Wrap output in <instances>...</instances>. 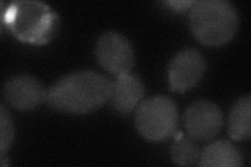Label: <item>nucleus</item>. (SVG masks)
I'll return each mask as SVG.
<instances>
[{"label": "nucleus", "mask_w": 251, "mask_h": 167, "mask_svg": "<svg viewBox=\"0 0 251 167\" xmlns=\"http://www.w3.org/2000/svg\"><path fill=\"white\" fill-rule=\"evenodd\" d=\"M112 82L96 71H77L60 78L46 94V101L63 112L84 114L96 111L109 100Z\"/></svg>", "instance_id": "nucleus-1"}, {"label": "nucleus", "mask_w": 251, "mask_h": 167, "mask_svg": "<svg viewBox=\"0 0 251 167\" xmlns=\"http://www.w3.org/2000/svg\"><path fill=\"white\" fill-rule=\"evenodd\" d=\"M238 26V12L228 1L202 0L191 7L190 27L203 44L218 46L227 43L237 33Z\"/></svg>", "instance_id": "nucleus-2"}, {"label": "nucleus", "mask_w": 251, "mask_h": 167, "mask_svg": "<svg viewBox=\"0 0 251 167\" xmlns=\"http://www.w3.org/2000/svg\"><path fill=\"white\" fill-rule=\"evenodd\" d=\"M13 33L20 39L33 43L50 40L57 28V16L39 2L21 1L13 3L5 15Z\"/></svg>", "instance_id": "nucleus-3"}, {"label": "nucleus", "mask_w": 251, "mask_h": 167, "mask_svg": "<svg viewBox=\"0 0 251 167\" xmlns=\"http://www.w3.org/2000/svg\"><path fill=\"white\" fill-rule=\"evenodd\" d=\"M178 122L177 107L170 97L154 96L138 107L135 123L138 132L151 141H161L172 136Z\"/></svg>", "instance_id": "nucleus-4"}, {"label": "nucleus", "mask_w": 251, "mask_h": 167, "mask_svg": "<svg viewBox=\"0 0 251 167\" xmlns=\"http://www.w3.org/2000/svg\"><path fill=\"white\" fill-rule=\"evenodd\" d=\"M96 54L100 64L116 76L130 73L134 66L135 55L131 43L116 31H108L99 38Z\"/></svg>", "instance_id": "nucleus-5"}, {"label": "nucleus", "mask_w": 251, "mask_h": 167, "mask_svg": "<svg viewBox=\"0 0 251 167\" xmlns=\"http://www.w3.org/2000/svg\"><path fill=\"white\" fill-rule=\"evenodd\" d=\"M223 123L220 108L208 100H198L187 108L184 114V126L187 134L195 139H213Z\"/></svg>", "instance_id": "nucleus-6"}, {"label": "nucleus", "mask_w": 251, "mask_h": 167, "mask_svg": "<svg viewBox=\"0 0 251 167\" xmlns=\"http://www.w3.org/2000/svg\"><path fill=\"white\" fill-rule=\"evenodd\" d=\"M205 71V61L197 49H184L170 63L169 79L173 91L183 93L199 83Z\"/></svg>", "instance_id": "nucleus-7"}, {"label": "nucleus", "mask_w": 251, "mask_h": 167, "mask_svg": "<svg viewBox=\"0 0 251 167\" xmlns=\"http://www.w3.org/2000/svg\"><path fill=\"white\" fill-rule=\"evenodd\" d=\"M4 98L11 106L19 110H31L46 100L43 85L31 75L14 76L4 85Z\"/></svg>", "instance_id": "nucleus-8"}, {"label": "nucleus", "mask_w": 251, "mask_h": 167, "mask_svg": "<svg viewBox=\"0 0 251 167\" xmlns=\"http://www.w3.org/2000/svg\"><path fill=\"white\" fill-rule=\"evenodd\" d=\"M145 95V86L137 75L124 74L112 83L109 100L112 108L121 114L130 113L135 109Z\"/></svg>", "instance_id": "nucleus-9"}, {"label": "nucleus", "mask_w": 251, "mask_h": 167, "mask_svg": "<svg viewBox=\"0 0 251 167\" xmlns=\"http://www.w3.org/2000/svg\"><path fill=\"white\" fill-rule=\"evenodd\" d=\"M201 166L237 167L243 164L239 150L228 141H216L204 148L201 153Z\"/></svg>", "instance_id": "nucleus-10"}, {"label": "nucleus", "mask_w": 251, "mask_h": 167, "mask_svg": "<svg viewBox=\"0 0 251 167\" xmlns=\"http://www.w3.org/2000/svg\"><path fill=\"white\" fill-rule=\"evenodd\" d=\"M251 98L239 99L232 107L228 118V133L234 140L246 139L251 133Z\"/></svg>", "instance_id": "nucleus-11"}, {"label": "nucleus", "mask_w": 251, "mask_h": 167, "mask_svg": "<svg viewBox=\"0 0 251 167\" xmlns=\"http://www.w3.org/2000/svg\"><path fill=\"white\" fill-rule=\"evenodd\" d=\"M201 152L196 142L188 137H184L181 132L178 133L176 141L172 146V159L176 164L192 166L200 161Z\"/></svg>", "instance_id": "nucleus-12"}, {"label": "nucleus", "mask_w": 251, "mask_h": 167, "mask_svg": "<svg viewBox=\"0 0 251 167\" xmlns=\"http://www.w3.org/2000/svg\"><path fill=\"white\" fill-rule=\"evenodd\" d=\"M14 137V126L12 118L6 109L1 106L0 109V148L1 156L4 155L6 149L10 147Z\"/></svg>", "instance_id": "nucleus-13"}, {"label": "nucleus", "mask_w": 251, "mask_h": 167, "mask_svg": "<svg viewBox=\"0 0 251 167\" xmlns=\"http://www.w3.org/2000/svg\"><path fill=\"white\" fill-rule=\"evenodd\" d=\"M195 3V1H167L166 4L169 5L172 10L177 11V12H182L185 11L186 9H190L191 6H193Z\"/></svg>", "instance_id": "nucleus-14"}]
</instances>
